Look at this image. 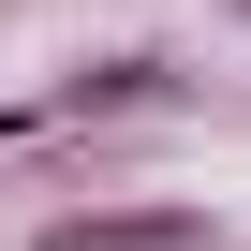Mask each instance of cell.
Here are the masks:
<instances>
[{"mask_svg": "<svg viewBox=\"0 0 251 251\" xmlns=\"http://www.w3.org/2000/svg\"><path fill=\"white\" fill-rule=\"evenodd\" d=\"M30 251H222L207 207H59Z\"/></svg>", "mask_w": 251, "mask_h": 251, "instance_id": "cell-1", "label": "cell"}, {"mask_svg": "<svg viewBox=\"0 0 251 251\" xmlns=\"http://www.w3.org/2000/svg\"><path fill=\"white\" fill-rule=\"evenodd\" d=\"M133 103H163V59H89V74H59V118H133Z\"/></svg>", "mask_w": 251, "mask_h": 251, "instance_id": "cell-2", "label": "cell"}, {"mask_svg": "<svg viewBox=\"0 0 251 251\" xmlns=\"http://www.w3.org/2000/svg\"><path fill=\"white\" fill-rule=\"evenodd\" d=\"M30 118H59V103H0V148H15V133H30Z\"/></svg>", "mask_w": 251, "mask_h": 251, "instance_id": "cell-3", "label": "cell"}]
</instances>
